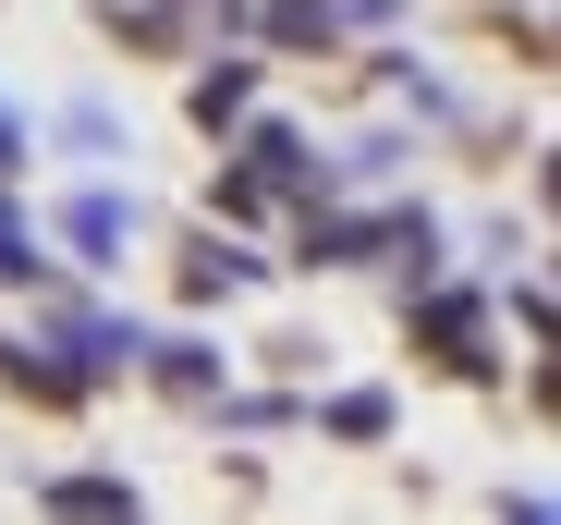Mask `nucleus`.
I'll use <instances>...</instances> for the list:
<instances>
[{
  "label": "nucleus",
  "mask_w": 561,
  "mask_h": 525,
  "mask_svg": "<svg viewBox=\"0 0 561 525\" xmlns=\"http://www.w3.org/2000/svg\"><path fill=\"white\" fill-rule=\"evenodd\" d=\"M73 244H85V256H111V244H123V208H111V196H85V208H73Z\"/></svg>",
  "instance_id": "1"
},
{
  "label": "nucleus",
  "mask_w": 561,
  "mask_h": 525,
  "mask_svg": "<svg viewBox=\"0 0 561 525\" xmlns=\"http://www.w3.org/2000/svg\"><path fill=\"white\" fill-rule=\"evenodd\" d=\"M196 111H208V123H232V111H244V61H220V73L196 85Z\"/></svg>",
  "instance_id": "2"
}]
</instances>
